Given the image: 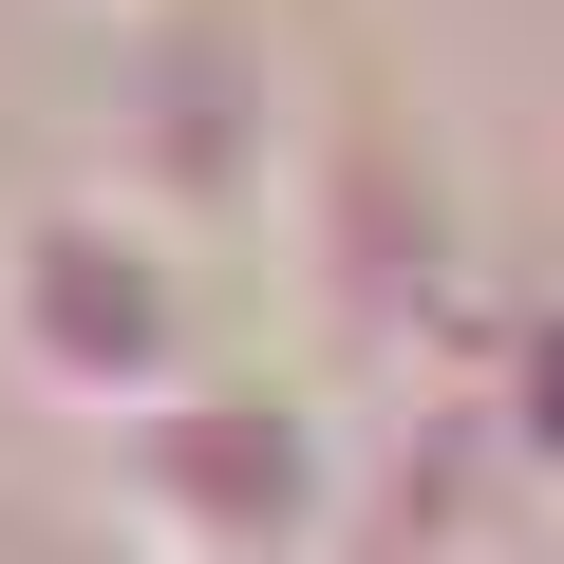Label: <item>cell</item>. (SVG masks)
I'll return each instance as SVG.
<instances>
[{"label":"cell","mask_w":564,"mask_h":564,"mask_svg":"<svg viewBox=\"0 0 564 564\" xmlns=\"http://www.w3.org/2000/svg\"><path fill=\"white\" fill-rule=\"evenodd\" d=\"M0 377L57 395L76 433H132V414H170L188 377H226L188 226H151L132 188H57L20 245H0Z\"/></svg>","instance_id":"6da1fadb"},{"label":"cell","mask_w":564,"mask_h":564,"mask_svg":"<svg viewBox=\"0 0 564 564\" xmlns=\"http://www.w3.org/2000/svg\"><path fill=\"white\" fill-rule=\"evenodd\" d=\"M113 508L151 564H339V508H358V452L321 395H282V377H188L170 414L113 433Z\"/></svg>","instance_id":"7a4b0ae2"},{"label":"cell","mask_w":564,"mask_h":564,"mask_svg":"<svg viewBox=\"0 0 564 564\" xmlns=\"http://www.w3.org/2000/svg\"><path fill=\"white\" fill-rule=\"evenodd\" d=\"M282 170H302V113L245 39H151L132 57V132H113V188L151 226H263Z\"/></svg>","instance_id":"3957f363"}]
</instances>
